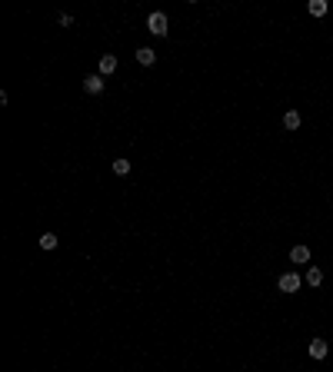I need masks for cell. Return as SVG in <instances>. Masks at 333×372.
I'll use <instances>...</instances> for the list:
<instances>
[{"instance_id":"cell-4","label":"cell","mask_w":333,"mask_h":372,"mask_svg":"<svg viewBox=\"0 0 333 372\" xmlns=\"http://www.w3.org/2000/svg\"><path fill=\"white\" fill-rule=\"evenodd\" d=\"M290 263H297V266H303V263H310V249L300 243V246H293L290 249Z\"/></svg>"},{"instance_id":"cell-13","label":"cell","mask_w":333,"mask_h":372,"mask_svg":"<svg viewBox=\"0 0 333 372\" xmlns=\"http://www.w3.org/2000/svg\"><path fill=\"white\" fill-rule=\"evenodd\" d=\"M60 27H74V17H70V13H60Z\"/></svg>"},{"instance_id":"cell-1","label":"cell","mask_w":333,"mask_h":372,"mask_svg":"<svg viewBox=\"0 0 333 372\" xmlns=\"http://www.w3.org/2000/svg\"><path fill=\"white\" fill-rule=\"evenodd\" d=\"M147 30L154 33V37H166V13H160V10H154L150 17H147Z\"/></svg>"},{"instance_id":"cell-11","label":"cell","mask_w":333,"mask_h":372,"mask_svg":"<svg viewBox=\"0 0 333 372\" xmlns=\"http://www.w3.org/2000/svg\"><path fill=\"white\" fill-rule=\"evenodd\" d=\"M37 243H40V249H57V243H60V240H57L54 233H44V236H40Z\"/></svg>"},{"instance_id":"cell-3","label":"cell","mask_w":333,"mask_h":372,"mask_svg":"<svg viewBox=\"0 0 333 372\" xmlns=\"http://www.w3.org/2000/svg\"><path fill=\"white\" fill-rule=\"evenodd\" d=\"M83 90H87L90 97H100V93H103V77H100V73H87V77H83Z\"/></svg>"},{"instance_id":"cell-9","label":"cell","mask_w":333,"mask_h":372,"mask_svg":"<svg viewBox=\"0 0 333 372\" xmlns=\"http://www.w3.org/2000/svg\"><path fill=\"white\" fill-rule=\"evenodd\" d=\"M307 283H310L313 289L323 283V269H320V266H310V269H307Z\"/></svg>"},{"instance_id":"cell-8","label":"cell","mask_w":333,"mask_h":372,"mask_svg":"<svg viewBox=\"0 0 333 372\" xmlns=\"http://www.w3.org/2000/svg\"><path fill=\"white\" fill-rule=\"evenodd\" d=\"M307 10H310V17H323L330 7H327V0H310V3H307Z\"/></svg>"},{"instance_id":"cell-2","label":"cell","mask_w":333,"mask_h":372,"mask_svg":"<svg viewBox=\"0 0 333 372\" xmlns=\"http://www.w3.org/2000/svg\"><path fill=\"white\" fill-rule=\"evenodd\" d=\"M300 286H303V279H300L297 273H283V276L277 279V289H280V293H297Z\"/></svg>"},{"instance_id":"cell-12","label":"cell","mask_w":333,"mask_h":372,"mask_svg":"<svg viewBox=\"0 0 333 372\" xmlns=\"http://www.w3.org/2000/svg\"><path fill=\"white\" fill-rule=\"evenodd\" d=\"M113 173L127 176V173H130V160H113Z\"/></svg>"},{"instance_id":"cell-10","label":"cell","mask_w":333,"mask_h":372,"mask_svg":"<svg viewBox=\"0 0 333 372\" xmlns=\"http://www.w3.org/2000/svg\"><path fill=\"white\" fill-rule=\"evenodd\" d=\"M283 126H287V130H297L300 126V113L297 110H287V113H283Z\"/></svg>"},{"instance_id":"cell-5","label":"cell","mask_w":333,"mask_h":372,"mask_svg":"<svg viewBox=\"0 0 333 372\" xmlns=\"http://www.w3.org/2000/svg\"><path fill=\"white\" fill-rule=\"evenodd\" d=\"M137 63H140V66H154L157 63V54L150 50V47H140V50H137Z\"/></svg>"},{"instance_id":"cell-7","label":"cell","mask_w":333,"mask_h":372,"mask_svg":"<svg viewBox=\"0 0 333 372\" xmlns=\"http://www.w3.org/2000/svg\"><path fill=\"white\" fill-rule=\"evenodd\" d=\"M113 70H117V57L103 54V57H100V77H107V73H113Z\"/></svg>"},{"instance_id":"cell-6","label":"cell","mask_w":333,"mask_h":372,"mask_svg":"<svg viewBox=\"0 0 333 372\" xmlns=\"http://www.w3.org/2000/svg\"><path fill=\"white\" fill-rule=\"evenodd\" d=\"M307 349H310V356H313V359H323V356L330 352V346H327V339H313L310 346H307Z\"/></svg>"}]
</instances>
